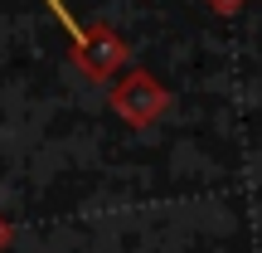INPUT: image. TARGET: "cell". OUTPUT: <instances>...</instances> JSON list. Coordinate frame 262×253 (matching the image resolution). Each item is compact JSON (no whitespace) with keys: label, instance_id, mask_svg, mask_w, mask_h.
Returning a JSON list of instances; mask_svg holds the SVG:
<instances>
[{"label":"cell","instance_id":"obj_1","mask_svg":"<svg viewBox=\"0 0 262 253\" xmlns=\"http://www.w3.org/2000/svg\"><path fill=\"white\" fill-rule=\"evenodd\" d=\"M112 103H117V112H122L126 122L146 127V122H156V112L165 107V93L150 83V73H141V68H136V73H126L122 88H112Z\"/></svg>","mask_w":262,"mask_h":253},{"label":"cell","instance_id":"obj_2","mask_svg":"<svg viewBox=\"0 0 262 253\" xmlns=\"http://www.w3.org/2000/svg\"><path fill=\"white\" fill-rule=\"evenodd\" d=\"M209 5H214V10H238L243 0H209Z\"/></svg>","mask_w":262,"mask_h":253}]
</instances>
